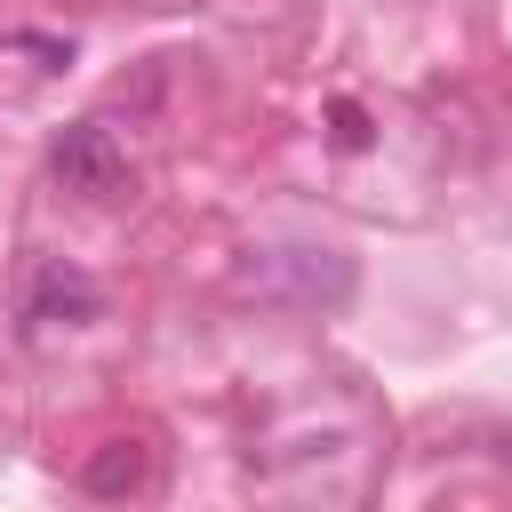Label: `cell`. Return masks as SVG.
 I'll list each match as a JSON object with an SVG mask.
<instances>
[{
	"label": "cell",
	"instance_id": "1",
	"mask_svg": "<svg viewBox=\"0 0 512 512\" xmlns=\"http://www.w3.org/2000/svg\"><path fill=\"white\" fill-rule=\"evenodd\" d=\"M48 176H56V192H72V200H88V208H120V200L136 192V160H128V144H120L104 120L56 128Z\"/></svg>",
	"mask_w": 512,
	"mask_h": 512
},
{
	"label": "cell",
	"instance_id": "2",
	"mask_svg": "<svg viewBox=\"0 0 512 512\" xmlns=\"http://www.w3.org/2000/svg\"><path fill=\"white\" fill-rule=\"evenodd\" d=\"M256 288L288 296V304H344L352 296V256L344 248H264Z\"/></svg>",
	"mask_w": 512,
	"mask_h": 512
},
{
	"label": "cell",
	"instance_id": "3",
	"mask_svg": "<svg viewBox=\"0 0 512 512\" xmlns=\"http://www.w3.org/2000/svg\"><path fill=\"white\" fill-rule=\"evenodd\" d=\"M24 320L48 336V328H88V320H104V288L80 272V264H64V256H48L40 272H32V288H24Z\"/></svg>",
	"mask_w": 512,
	"mask_h": 512
},
{
	"label": "cell",
	"instance_id": "4",
	"mask_svg": "<svg viewBox=\"0 0 512 512\" xmlns=\"http://www.w3.org/2000/svg\"><path fill=\"white\" fill-rule=\"evenodd\" d=\"M80 488H88V496H144V488H152V448H144V440H104V448L80 464Z\"/></svg>",
	"mask_w": 512,
	"mask_h": 512
},
{
	"label": "cell",
	"instance_id": "5",
	"mask_svg": "<svg viewBox=\"0 0 512 512\" xmlns=\"http://www.w3.org/2000/svg\"><path fill=\"white\" fill-rule=\"evenodd\" d=\"M328 120H336V144H344V152H360V144H368V112H360V104H344V96H336V104H328Z\"/></svg>",
	"mask_w": 512,
	"mask_h": 512
}]
</instances>
